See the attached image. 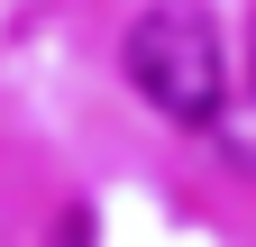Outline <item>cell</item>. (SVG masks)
I'll return each mask as SVG.
<instances>
[{"instance_id":"1","label":"cell","mask_w":256,"mask_h":247,"mask_svg":"<svg viewBox=\"0 0 256 247\" xmlns=\"http://www.w3.org/2000/svg\"><path fill=\"white\" fill-rule=\"evenodd\" d=\"M128 82L146 92V110H165L174 128H210L220 101H229V64H220V28L202 10H146L128 28Z\"/></svg>"}]
</instances>
